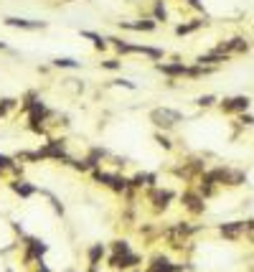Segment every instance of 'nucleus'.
Returning a JSON list of instances; mask_svg holds the SVG:
<instances>
[{"instance_id":"obj_12","label":"nucleus","mask_w":254,"mask_h":272,"mask_svg":"<svg viewBox=\"0 0 254 272\" xmlns=\"http://www.w3.org/2000/svg\"><path fill=\"white\" fill-rule=\"evenodd\" d=\"M201 26H204V21H194V23H180V26L175 28V33H178V36H188V33L199 31Z\"/></svg>"},{"instance_id":"obj_4","label":"nucleus","mask_w":254,"mask_h":272,"mask_svg":"<svg viewBox=\"0 0 254 272\" xmlns=\"http://www.w3.org/2000/svg\"><path fill=\"white\" fill-rule=\"evenodd\" d=\"M180 201H183V206H185L190 214H201V211L206 209L204 196H201V193H196V191H185V193L180 196Z\"/></svg>"},{"instance_id":"obj_21","label":"nucleus","mask_w":254,"mask_h":272,"mask_svg":"<svg viewBox=\"0 0 254 272\" xmlns=\"http://www.w3.org/2000/svg\"><path fill=\"white\" fill-rule=\"evenodd\" d=\"M3 48H6V43H3V41H0V51H3Z\"/></svg>"},{"instance_id":"obj_10","label":"nucleus","mask_w":254,"mask_h":272,"mask_svg":"<svg viewBox=\"0 0 254 272\" xmlns=\"http://www.w3.org/2000/svg\"><path fill=\"white\" fill-rule=\"evenodd\" d=\"M6 23H8V26H13V28H26V31L46 28V23H43V21H26V18H8Z\"/></svg>"},{"instance_id":"obj_19","label":"nucleus","mask_w":254,"mask_h":272,"mask_svg":"<svg viewBox=\"0 0 254 272\" xmlns=\"http://www.w3.org/2000/svg\"><path fill=\"white\" fill-rule=\"evenodd\" d=\"M104 69H119V61H117V59H109V61H104Z\"/></svg>"},{"instance_id":"obj_13","label":"nucleus","mask_w":254,"mask_h":272,"mask_svg":"<svg viewBox=\"0 0 254 272\" xmlns=\"http://www.w3.org/2000/svg\"><path fill=\"white\" fill-rule=\"evenodd\" d=\"M3 171H18V166H16L13 158H8V155L0 153V173H3Z\"/></svg>"},{"instance_id":"obj_9","label":"nucleus","mask_w":254,"mask_h":272,"mask_svg":"<svg viewBox=\"0 0 254 272\" xmlns=\"http://www.w3.org/2000/svg\"><path fill=\"white\" fill-rule=\"evenodd\" d=\"M148 272H183V267H180V264H173V262L165 259V257H155V259L150 262Z\"/></svg>"},{"instance_id":"obj_15","label":"nucleus","mask_w":254,"mask_h":272,"mask_svg":"<svg viewBox=\"0 0 254 272\" xmlns=\"http://www.w3.org/2000/svg\"><path fill=\"white\" fill-rule=\"evenodd\" d=\"M102 254H104V244H94V247L89 249V262H92V264H97Z\"/></svg>"},{"instance_id":"obj_5","label":"nucleus","mask_w":254,"mask_h":272,"mask_svg":"<svg viewBox=\"0 0 254 272\" xmlns=\"http://www.w3.org/2000/svg\"><path fill=\"white\" fill-rule=\"evenodd\" d=\"M158 72H163L165 77H188V79H190V66L183 64V61H175V64H158Z\"/></svg>"},{"instance_id":"obj_11","label":"nucleus","mask_w":254,"mask_h":272,"mask_svg":"<svg viewBox=\"0 0 254 272\" xmlns=\"http://www.w3.org/2000/svg\"><path fill=\"white\" fill-rule=\"evenodd\" d=\"M11 186H13V191H16L18 196H23V198H28V196L36 193V186H31L28 181H13Z\"/></svg>"},{"instance_id":"obj_17","label":"nucleus","mask_w":254,"mask_h":272,"mask_svg":"<svg viewBox=\"0 0 254 272\" xmlns=\"http://www.w3.org/2000/svg\"><path fill=\"white\" fill-rule=\"evenodd\" d=\"M82 36H87V38H92L97 48H104V46H107V43H104V38H102V36H97V33H92V31H84Z\"/></svg>"},{"instance_id":"obj_3","label":"nucleus","mask_w":254,"mask_h":272,"mask_svg":"<svg viewBox=\"0 0 254 272\" xmlns=\"http://www.w3.org/2000/svg\"><path fill=\"white\" fill-rule=\"evenodd\" d=\"M249 229H251V222H226V224L219 227V232H221L224 239H239Z\"/></svg>"},{"instance_id":"obj_8","label":"nucleus","mask_w":254,"mask_h":272,"mask_svg":"<svg viewBox=\"0 0 254 272\" xmlns=\"http://www.w3.org/2000/svg\"><path fill=\"white\" fill-rule=\"evenodd\" d=\"M150 201L155 203L158 211H165L168 203L173 201V191H168V188L163 191V188H155V186H153V188H150Z\"/></svg>"},{"instance_id":"obj_7","label":"nucleus","mask_w":254,"mask_h":272,"mask_svg":"<svg viewBox=\"0 0 254 272\" xmlns=\"http://www.w3.org/2000/svg\"><path fill=\"white\" fill-rule=\"evenodd\" d=\"M249 97H229V99H224L221 102V112H226V115H234V112H246L249 110Z\"/></svg>"},{"instance_id":"obj_16","label":"nucleus","mask_w":254,"mask_h":272,"mask_svg":"<svg viewBox=\"0 0 254 272\" xmlns=\"http://www.w3.org/2000/svg\"><path fill=\"white\" fill-rule=\"evenodd\" d=\"M53 64L64 66V69H79V61H74V59H56Z\"/></svg>"},{"instance_id":"obj_1","label":"nucleus","mask_w":254,"mask_h":272,"mask_svg":"<svg viewBox=\"0 0 254 272\" xmlns=\"http://www.w3.org/2000/svg\"><path fill=\"white\" fill-rule=\"evenodd\" d=\"M138 262H140V254H135L124 239H122V242H119V239L112 242V257H109V264H112L114 269H130V267H135Z\"/></svg>"},{"instance_id":"obj_18","label":"nucleus","mask_w":254,"mask_h":272,"mask_svg":"<svg viewBox=\"0 0 254 272\" xmlns=\"http://www.w3.org/2000/svg\"><path fill=\"white\" fill-rule=\"evenodd\" d=\"M214 102H216V97H214V94H206V97H199V99H196V104H199V107H211Z\"/></svg>"},{"instance_id":"obj_6","label":"nucleus","mask_w":254,"mask_h":272,"mask_svg":"<svg viewBox=\"0 0 254 272\" xmlns=\"http://www.w3.org/2000/svg\"><path fill=\"white\" fill-rule=\"evenodd\" d=\"M246 48H249V43H246L244 38H229V41H224V43H219V46H216V51H219V53H224V56L244 53Z\"/></svg>"},{"instance_id":"obj_20","label":"nucleus","mask_w":254,"mask_h":272,"mask_svg":"<svg viewBox=\"0 0 254 272\" xmlns=\"http://www.w3.org/2000/svg\"><path fill=\"white\" fill-rule=\"evenodd\" d=\"M155 16L165 21V8H163V3H158V6H155Z\"/></svg>"},{"instance_id":"obj_2","label":"nucleus","mask_w":254,"mask_h":272,"mask_svg":"<svg viewBox=\"0 0 254 272\" xmlns=\"http://www.w3.org/2000/svg\"><path fill=\"white\" fill-rule=\"evenodd\" d=\"M150 122H153L155 127L170 130V127H175L178 122H183V115H180L178 110H170V107H155V110L150 112Z\"/></svg>"},{"instance_id":"obj_14","label":"nucleus","mask_w":254,"mask_h":272,"mask_svg":"<svg viewBox=\"0 0 254 272\" xmlns=\"http://www.w3.org/2000/svg\"><path fill=\"white\" fill-rule=\"evenodd\" d=\"M124 28H133V31H153L155 23L153 21H143V23H124Z\"/></svg>"}]
</instances>
